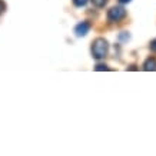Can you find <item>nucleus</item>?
I'll list each match as a JSON object with an SVG mask.
<instances>
[{
  "label": "nucleus",
  "mask_w": 156,
  "mask_h": 156,
  "mask_svg": "<svg viewBox=\"0 0 156 156\" xmlns=\"http://www.w3.org/2000/svg\"><path fill=\"white\" fill-rule=\"evenodd\" d=\"M145 70H156V59L155 57H149L146 62H145Z\"/></svg>",
  "instance_id": "20e7f679"
},
{
  "label": "nucleus",
  "mask_w": 156,
  "mask_h": 156,
  "mask_svg": "<svg viewBox=\"0 0 156 156\" xmlns=\"http://www.w3.org/2000/svg\"><path fill=\"white\" fill-rule=\"evenodd\" d=\"M92 3H93V6L95 7H103L106 3H108V0H92Z\"/></svg>",
  "instance_id": "39448f33"
},
{
  "label": "nucleus",
  "mask_w": 156,
  "mask_h": 156,
  "mask_svg": "<svg viewBox=\"0 0 156 156\" xmlns=\"http://www.w3.org/2000/svg\"><path fill=\"white\" fill-rule=\"evenodd\" d=\"M151 50H152V52H156V39L151 43Z\"/></svg>",
  "instance_id": "6e6552de"
},
{
  "label": "nucleus",
  "mask_w": 156,
  "mask_h": 156,
  "mask_svg": "<svg viewBox=\"0 0 156 156\" xmlns=\"http://www.w3.org/2000/svg\"><path fill=\"white\" fill-rule=\"evenodd\" d=\"M109 44L103 37H98L95 42L92 43V56L95 59H103L108 55Z\"/></svg>",
  "instance_id": "f257e3e1"
},
{
  "label": "nucleus",
  "mask_w": 156,
  "mask_h": 156,
  "mask_svg": "<svg viewBox=\"0 0 156 156\" xmlns=\"http://www.w3.org/2000/svg\"><path fill=\"white\" fill-rule=\"evenodd\" d=\"M96 70H108V66H106V65H98V66H96Z\"/></svg>",
  "instance_id": "0eeeda50"
},
{
  "label": "nucleus",
  "mask_w": 156,
  "mask_h": 156,
  "mask_svg": "<svg viewBox=\"0 0 156 156\" xmlns=\"http://www.w3.org/2000/svg\"><path fill=\"white\" fill-rule=\"evenodd\" d=\"M87 3V0H73V5L76 7H82V6H85Z\"/></svg>",
  "instance_id": "423d86ee"
},
{
  "label": "nucleus",
  "mask_w": 156,
  "mask_h": 156,
  "mask_svg": "<svg viewBox=\"0 0 156 156\" xmlns=\"http://www.w3.org/2000/svg\"><path fill=\"white\" fill-rule=\"evenodd\" d=\"M125 16H126V10L123 9V7H120V6L112 7L108 12V20L110 23H118L122 19H125Z\"/></svg>",
  "instance_id": "f03ea898"
},
{
  "label": "nucleus",
  "mask_w": 156,
  "mask_h": 156,
  "mask_svg": "<svg viewBox=\"0 0 156 156\" xmlns=\"http://www.w3.org/2000/svg\"><path fill=\"white\" fill-rule=\"evenodd\" d=\"M5 9H6V5L3 3V2H2V0H0V14L5 12Z\"/></svg>",
  "instance_id": "1a4fd4ad"
},
{
  "label": "nucleus",
  "mask_w": 156,
  "mask_h": 156,
  "mask_svg": "<svg viewBox=\"0 0 156 156\" xmlns=\"http://www.w3.org/2000/svg\"><path fill=\"white\" fill-rule=\"evenodd\" d=\"M119 2H120V3H129L130 0H119Z\"/></svg>",
  "instance_id": "9d476101"
},
{
  "label": "nucleus",
  "mask_w": 156,
  "mask_h": 156,
  "mask_svg": "<svg viewBox=\"0 0 156 156\" xmlns=\"http://www.w3.org/2000/svg\"><path fill=\"white\" fill-rule=\"evenodd\" d=\"M89 30H90V24L87 22H82L75 27V33L77 37H80V36H86L89 33Z\"/></svg>",
  "instance_id": "7ed1b4c3"
}]
</instances>
